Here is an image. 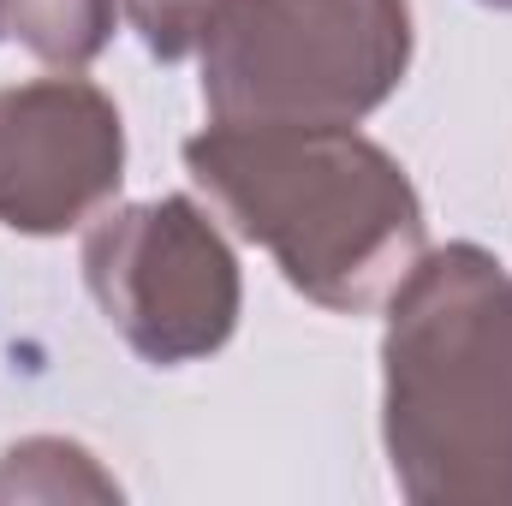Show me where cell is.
I'll return each instance as SVG.
<instances>
[{"label":"cell","instance_id":"1","mask_svg":"<svg viewBox=\"0 0 512 506\" xmlns=\"http://www.w3.org/2000/svg\"><path fill=\"white\" fill-rule=\"evenodd\" d=\"M209 203L322 310L370 316L429 251L411 173L352 126L215 120L185 143Z\"/></svg>","mask_w":512,"mask_h":506},{"label":"cell","instance_id":"2","mask_svg":"<svg viewBox=\"0 0 512 506\" xmlns=\"http://www.w3.org/2000/svg\"><path fill=\"white\" fill-rule=\"evenodd\" d=\"M382 441L417 506H512V268L423 251L387 298Z\"/></svg>","mask_w":512,"mask_h":506},{"label":"cell","instance_id":"3","mask_svg":"<svg viewBox=\"0 0 512 506\" xmlns=\"http://www.w3.org/2000/svg\"><path fill=\"white\" fill-rule=\"evenodd\" d=\"M411 0H239L203 48L209 120L358 126L405 84Z\"/></svg>","mask_w":512,"mask_h":506},{"label":"cell","instance_id":"4","mask_svg":"<svg viewBox=\"0 0 512 506\" xmlns=\"http://www.w3.org/2000/svg\"><path fill=\"white\" fill-rule=\"evenodd\" d=\"M84 280L137 358L173 370L221 352L239 328V262L191 197L126 203L90 221Z\"/></svg>","mask_w":512,"mask_h":506},{"label":"cell","instance_id":"5","mask_svg":"<svg viewBox=\"0 0 512 506\" xmlns=\"http://www.w3.org/2000/svg\"><path fill=\"white\" fill-rule=\"evenodd\" d=\"M126 179V126L90 78L0 90V227L54 239L84 227Z\"/></svg>","mask_w":512,"mask_h":506},{"label":"cell","instance_id":"6","mask_svg":"<svg viewBox=\"0 0 512 506\" xmlns=\"http://www.w3.org/2000/svg\"><path fill=\"white\" fill-rule=\"evenodd\" d=\"M0 501H120V483L60 435H36L0 453Z\"/></svg>","mask_w":512,"mask_h":506},{"label":"cell","instance_id":"7","mask_svg":"<svg viewBox=\"0 0 512 506\" xmlns=\"http://www.w3.org/2000/svg\"><path fill=\"white\" fill-rule=\"evenodd\" d=\"M120 0H6V36H18L36 60L78 72L114 36Z\"/></svg>","mask_w":512,"mask_h":506},{"label":"cell","instance_id":"8","mask_svg":"<svg viewBox=\"0 0 512 506\" xmlns=\"http://www.w3.org/2000/svg\"><path fill=\"white\" fill-rule=\"evenodd\" d=\"M239 0H120V12L131 18V30L143 36V48L155 60H185L203 54L209 36L227 24Z\"/></svg>","mask_w":512,"mask_h":506},{"label":"cell","instance_id":"9","mask_svg":"<svg viewBox=\"0 0 512 506\" xmlns=\"http://www.w3.org/2000/svg\"><path fill=\"white\" fill-rule=\"evenodd\" d=\"M483 6H495V12H512V0H483Z\"/></svg>","mask_w":512,"mask_h":506},{"label":"cell","instance_id":"10","mask_svg":"<svg viewBox=\"0 0 512 506\" xmlns=\"http://www.w3.org/2000/svg\"><path fill=\"white\" fill-rule=\"evenodd\" d=\"M0 36H6V0H0Z\"/></svg>","mask_w":512,"mask_h":506}]
</instances>
